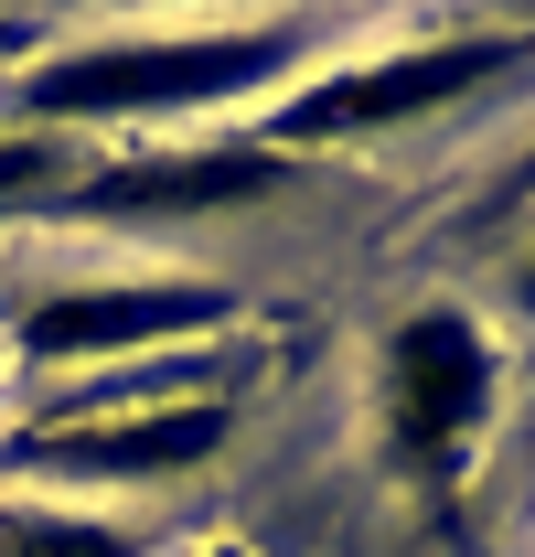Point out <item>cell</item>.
Returning a JSON list of instances; mask_svg holds the SVG:
<instances>
[{
    "instance_id": "cell-6",
    "label": "cell",
    "mask_w": 535,
    "mask_h": 557,
    "mask_svg": "<svg viewBox=\"0 0 535 557\" xmlns=\"http://www.w3.org/2000/svg\"><path fill=\"white\" fill-rule=\"evenodd\" d=\"M289 183V161L258 139H225V150H129V161H86L65 183V214H225L258 205Z\"/></svg>"
},
{
    "instance_id": "cell-3",
    "label": "cell",
    "mask_w": 535,
    "mask_h": 557,
    "mask_svg": "<svg viewBox=\"0 0 535 557\" xmlns=\"http://www.w3.org/2000/svg\"><path fill=\"white\" fill-rule=\"evenodd\" d=\"M535 65V33H418V44H397V54H353V65L311 75V86H289L278 108H268L258 150H333V139H386L407 129V119H439L450 97H482L493 75Z\"/></svg>"
},
{
    "instance_id": "cell-2",
    "label": "cell",
    "mask_w": 535,
    "mask_h": 557,
    "mask_svg": "<svg viewBox=\"0 0 535 557\" xmlns=\"http://www.w3.org/2000/svg\"><path fill=\"white\" fill-rule=\"evenodd\" d=\"M493 408H503V354H493L482 311L418 300L375 344V440H386V472L418 504H439V515L461 504L471 461L493 440Z\"/></svg>"
},
{
    "instance_id": "cell-9",
    "label": "cell",
    "mask_w": 535,
    "mask_h": 557,
    "mask_svg": "<svg viewBox=\"0 0 535 557\" xmlns=\"http://www.w3.org/2000/svg\"><path fill=\"white\" fill-rule=\"evenodd\" d=\"M0 65H22V22H0Z\"/></svg>"
},
{
    "instance_id": "cell-7",
    "label": "cell",
    "mask_w": 535,
    "mask_h": 557,
    "mask_svg": "<svg viewBox=\"0 0 535 557\" xmlns=\"http://www.w3.org/2000/svg\"><path fill=\"white\" fill-rule=\"evenodd\" d=\"M0 557H150L139 525L97 515V504H33V493H0Z\"/></svg>"
},
{
    "instance_id": "cell-8",
    "label": "cell",
    "mask_w": 535,
    "mask_h": 557,
    "mask_svg": "<svg viewBox=\"0 0 535 557\" xmlns=\"http://www.w3.org/2000/svg\"><path fill=\"white\" fill-rule=\"evenodd\" d=\"M86 172L65 139L43 129H0V205H65V183Z\"/></svg>"
},
{
    "instance_id": "cell-11",
    "label": "cell",
    "mask_w": 535,
    "mask_h": 557,
    "mask_svg": "<svg viewBox=\"0 0 535 557\" xmlns=\"http://www.w3.org/2000/svg\"><path fill=\"white\" fill-rule=\"evenodd\" d=\"M525 183H535V150H525Z\"/></svg>"
},
{
    "instance_id": "cell-10",
    "label": "cell",
    "mask_w": 535,
    "mask_h": 557,
    "mask_svg": "<svg viewBox=\"0 0 535 557\" xmlns=\"http://www.w3.org/2000/svg\"><path fill=\"white\" fill-rule=\"evenodd\" d=\"M203 557H247V547H203Z\"/></svg>"
},
{
    "instance_id": "cell-5",
    "label": "cell",
    "mask_w": 535,
    "mask_h": 557,
    "mask_svg": "<svg viewBox=\"0 0 535 557\" xmlns=\"http://www.w3.org/2000/svg\"><path fill=\"white\" fill-rule=\"evenodd\" d=\"M225 322H236V289H214V278H75L22 311V364H54V375L150 364V354L203 344Z\"/></svg>"
},
{
    "instance_id": "cell-1",
    "label": "cell",
    "mask_w": 535,
    "mask_h": 557,
    "mask_svg": "<svg viewBox=\"0 0 535 557\" xmlns=\"http://www.w3.org/2000/svg\"><path fill=\"white\" fill-rule=\"evenodd\" d=\"M311 65L300 22H214V33H97L11 65V129H183L214 108L278 97Z\"/></svg>"
},
{
    "instance_id": "cell-4",
    "label": "cell",
    "mask_w": 535,
    "mask_h": 557,
    "mask_svg": "<svg viewBox=\"0 0 535 557\" xmlns=\"http://www.w3.org/2000/svg\"><path fill=\"white\" fill-rule=\"evenodd\" d=\"M225 450V397H161V408H108V418H43L0 440L11 483H75V493H150L183 483Z\"/></svg>"
}]
</instances>
